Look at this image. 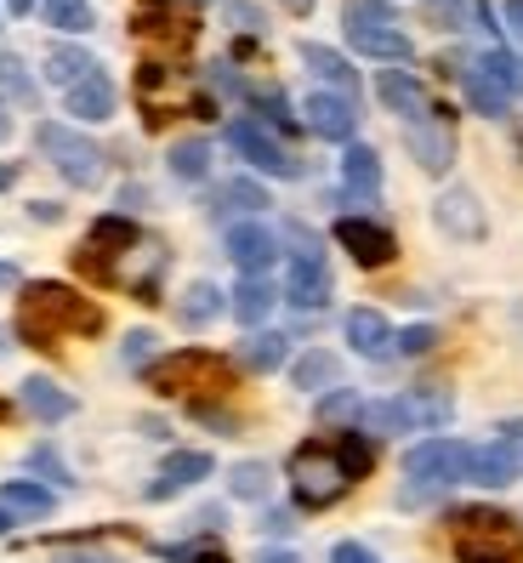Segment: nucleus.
Here are the masks:
<instances>
[{
	"instance_id": "c9c22d12",
	"label": "nucleus",
	"mask_w": 523,
	"mask_h": 563,
	"mask_svg": "<svg viewBox=\"0 0 523 563\" xmlns=\"http://www.w3.org/2000/svg\"><path fill=\"white\" fill-rule=\"evenodd\" d=\"M216 211H268V188L251 183V177H234V183H222L216 188Z\"/></svg>"
},
{
	"instance_id": "6e6552de",
	"label": "nucleus",
	"mask_w": 523,
	"mask_h": 563,
	"mask_svg": "<svg viewBox=\"0 0 523 563\" xmlns=\"http://www.w3.org/2000/svg\"><path fill=\"white\" fill-rule=\"evenodd\" d=\"M342 18H347V46H353V52L381 57V63H404V57L415 52L387 0H347Z\"/></svg>"
},
{
	"instance_id": "e433bc0d",
	"label": "nucleus",
	"mask_w": 523,
	"mask_h": 563,
	"mask_svg": "<svg viewBox=\"0 0 523 563\" xmlns=\"http://www.w3.org/2000/svg\"><path fill=\"white\" fill-rule=\"evenodd\" d=\"M41 12H46L52 29H63V35H86V29L97 23V18H91V0H46Z\"/></svg>"
},
{
	"instance_id": "ea45409f",
	"label": "nucleus",
	"mask_w": 523,
	"mask_h": 563,
	"mask_svg": "<svg viewBox=\"0 0 523 563\" xmlns=\"http://www.w3.org/2000/svg\"><path fill=\"white\" fill-rule=\"evenodd\" d=\"M227 23H234L240 35H262V7H251V0H227Z\"/></svg>"
},
{
	"instance_id": "423d86ee",
	"label": "nucleus",
	"mask_w": 523,
	"mask_h": 563,
	"mask_svg": "<svg viewBox=\"0 0 523 563\" xmlns=\"http://www.w3.org/2000/svg\"><path fill=\"white\" fill-rule=\"evenodd\" d=\"M342 489H347V473H342V461L331 444H297V455H290V495H297V507L302 512H324V507H336L342 501Z\"/></svg>"
},
{
	"instance_id": "7ed1b4c3",
	"label": "nucleus",
	"mask_w": 523,
	"mask_h": 563,
	"mask_svg": "<svg viewBox=\"0 0 523 563\" xmlns=\"http://www.w3.org/2000/svg\"><path fill=\"white\" fill-rule=\"evenodd\" d=\"M143 382L154 393H166V399H193L200 405V393H227L234 387V364L211 347H182V353H166V358H148Z\"/></svg>"
},
{
	"instance_id": "f8f14e48",
	"label": "nucleus",
	"mask_w": 523,
	"mask_h": 563,
	"mask_svg": "<svg viewBox=\"0 0 523 563\" xmlns=\"http://www.w3.org/2000/svg\"><path fill=\"white\" fill-rule=\"evenodd\" d=\"M404 143H410V154H415V165L427 177H444L449 165H455V131H449V120L433 109V114H421V120H410L404 125Z\"/></svg>"
},
{
	"instance_id": "4468645a",
	"label": "nucleus",
	"mask_w": 523,
	"mask_h": 563,
	"mask_svg": "<svg viewBox=\"0 0 523 563\" xmlns=\"http://www.w3.org/2000/svg\"><path fill=\"white\" fill-rule=\"evenodd\" d=\"M274 256H279V240H274L262 222L227 228V262L240 268V279H262V274L274 268Z\"/></svg>"
},
{
	"instance_id": "bb28decb",
	"label": "nucleus",
	"mask_w": 523,
	"mask_h": 563,
	"mask_svg": "<svg viewBox=\"0 0 523 563\" xmlns=\"http://www.w3.org/2000/svg\"><path fill=\"white\" fill-rule=\"evenodd\" d=\"M0 507L18 512V518H46L57 507V495L46 484H35V478H7L0 484Z\"/></svg>"
},
{
	"instance_id": "ddd939ff",
	"label": "nucleus",
	"mask_w": 523,
	"mask_h": 563,
	"mask_svg": "<svg viewBox=\"0 0 523 563\" xmlns=\"http://www.w3.org/2000/svg\"><path fill=\"white\" fill-rule=\"evenodd\" d=\"M336 245L358 262V268H387V262L399 256V240L370 217H336Z\"/></svg>"
},
{
	"instance_id": "9b49d317",
	"label": "nucleus",
	"mask_w": 523,
	"mask_h": 563,
	"mask_svg": "<svg viewBox=\"0 0 523 563\" xmlns=\"http://www.w3.org/2000/svg\"><path fill=\"white\" fill-rule=\"evenodd\" d=\"M131 35H143L154 46H193V35H200V23H193L182 7H171V0H137V12H131Z\"/></svg>"
},
{
	"instance_id": "052dcab7",
	"label": "nucleus",
	"mask_w": 523,
	"mask_h": 563,
	"mask_svg": "<svg viewBox=\"0 0 523 563\" xmlns=\"http://www.w3.org/2000/svg\"><path fill=\"white\" fill-rule=\"evenodd\" d=\"M7 529H12V512H7V507H0V536H7Z\"/></svg>"
},
{
	"instance_id": "3c124183",
	"label": "nucleus",
	"mask_w": 523,
	"mask_h": 563,
	"mask_svg": "<svg viewBox=\"0 0 523 563\" xmlns=\"http://www.w3.org/2000/svg\"><path fill=\"white\" fill-rule=\"evenodd\" d=\"M262 529H268V536H290L297 523H290V512H268V518H262Z\"/></svg>"
},
{
	"instance_id": "680f3d73",
	"label": "nucleus",
	"mask_w": 523,
	"mask_h": 563,
	"mask_svg": "<svg viewBox=\"0 0 523 563\" xmlns=\"http://www.w3.org/2000/svg\"><path fill=\"white\" fill-rule=\"evenodd\" d=\"M12 347V330H0V353H7Z\"/></svg>"
},
{
	"instance_id": "9d476101",
	"label": "nucleus",
	"mask_w": 523,
	"mask_h": 563,
	"mask_svg": "<svg viewBox=\"0 0 523 563\" xmlns=\"http://www.w3.org/2000/svg\"><path fill=\"white\" fill-rule=\"evenodd\" d=\"M285 302L290 308H324L331 302V268H324V251L297 228V251H290V274H285Z\"/></svg>"
},
{
	"instance_id": "79ce46f5",
	"label": "nucleus",
	"mask_w": 523,
	"mask_h": 563,
	"mask_svg": "<svg viewBox=\"0 0 523 563\" xmlns=\"http://www.w3.org/2000/svg\"><path fill=\"white\" fill-rule=\"evenodd\" d=\"M0 80H7V91L23 97V103L35 97V86H29V75H23V63H18V57H0Z\"/></svg>"
},
{
	"instance_id": "c756f323",
	"label": "nucleus",
	"mask_w": 523,
	"mask_h": 563,
	"mask_svg": "<svg viewBox=\"0 0 523 563\" xmlns=\"http://www.w3.org/2000/svg\"><path fill=\"white\" fill-rule=\"evenodd\" d=\"M336 461H342V473H347V484H358V478H370V467H376V439L370 433H358V427H347V433H336Z\"/></svg>"
},
{
	"instance_id": "8fccbe9b",
	"label": "nucleus",
	"mask_w": 523,
	"mask_h": 563,
	"mask_svg": "<svg viewBox=\"0 0 523 563\" xmlns=\"http://www.w3.org/2000/svg\"><path fill=\"white\" fill-rule=\"evenodd\" d=\"M57 563H125L114 552H57Z\"/></svg>"
},
{
	"instance_id": "f257e3e1",
	"label": "nucleus",
	"mask_w": 523,
	"mask_h": 563,
	"mask_svg": "<svg viewBox=\"0 0 523 563\" xmlns=\"http://www.w3.org/2000/svg\"><path fill=\"white\" fill-rule=\"evenodd\" d=\"M12 330L29 347H57L63 336H97V330H103V308H97L91 296H80L75 285L35 279L18 296V324Z\"/></svg>"
},
{
	"instance_id": "5701e85b",
	"label": "nucleus",
	"mask_w": 523,
	"mask_h": 563,
	"mask_svg": "<svg viewBox=\"0 0 523 563\" xmlns=\"http://www.w3.org/2000/svg\"><path fill=\"white\" fill-rule=\"evenodd\" d=\"M342 188L353 194V200L381 194V154L365 148V143H347V154H342Z\"/></svg>"
},
{
	"instance_id": "6ab92c4d",
	"label": "nucleus",
	"mask_w": 523,
	"mask_h": 563,
	"mask_svg": "<svg viewBox=\"0 0 523 563\" xmlns=\"http://www.w3.org/2000/svg\"><path fill=\"white\" fill-rule=\"evenodd\" d=\"M376 97L392 109V114H404V120H421V114H433L427 103V86H421L410 69H381L376 75Z\"/></svg>"
},
{
	"instance_id": "c85d7f7f",
	"label": "nucleus",
	"mask_w": 523,
	"mask_h": 563,
	"mask_svg": "<svg viewBox=\"0 0 523 563\" xmlns=\"http://www.w3.org/2000/svg\"><path fill=\"white\" fill-rule=\"evenodd\" d=\"M290 358V336H279V330H256V336H245L240 342V364L245 371H279V364Z\"/></svg>"
},
{
	"instance_id": "a878e982",
	"label": "nucleus",
	"mask_w": 523,
	"mask_h": 563,
	"mask_svg": "<svg viewBox=\"0 0 523 563\" xmlns=\"http://www.w3.org/2000/svg\"><path fill=\"white\" fill-rule=\"evenodd\" d=\"M472 69L496 86L501 97H523V57L507 52V46H489L483 57H472Z\"/></svg>"
},
{
	"instance_id": "4c0bfd02",
	"label": "nucleus",
	"mask_w": 523,
	"mask_h": 563,
	"mask_svg": "<svg viewBox=\"0 0 523 563\" xmlns=\"http://www.w3.org/2000/svg\"><path fill=\"white\" fill-rule=\"evenodd\" d=\"M461 91H467V103H472L478 114H489V120H501V114H507V103H512V97H501V91L489 86L478 69H461Z\"/></svg>"
},
{
	"instance_id": "37998d69",
	"label": "nucleus",
	"mask_w": 523,
	"mask_h": 563,
	"mask_svg": "<svg viewBox=\"0 0 523 563\" xmlns=\"http://www.w3.org/2000/svg\"><path fill=\"white\" fill-rule=\"evenodd\" d=\"M166 558H177V563H234L227 552H216V547H159Z\"/></svg>"
},
{
	"instance_id": "f3484780",
	"label": "nucleus",
	"mask_w": 523,
	"mask_h": 563,
	"mask_svg": "<svg viewBox=\"0 0 523 563\" xmlns=\"http://www.w3.org/2000/svg\"><path fill=\"white\" fill-rule=\"evenodd\" d=\"M433 222L444 228L449 240H483V234H489L483 206H478V194H472V188H449V194H438Z\"/></svg>"
},
{
	"instance_id": "c03bdc74",
	"label": "nucleus",
	"mask_w": 523,
	"mask_h": 563,
	"mask_svg": "<svg viewBox=\"0 0 523 563\" xmlns=\"http://www.w3.org/2000/svg\"><path fill=\"white\" fill-rule=\"evenodd\" d=\"M496 444L507 450V461H512V467H518V478H523V421H507Z\"/></svg>"
},
{
	"instance_id": "b1692460",
	"label": "nucleus",
	"mask_w": 523,
	"mask_h": 563,
	"mask_svg": "<svg viewBox=\"0 0 523 563\" xmlns=\"http://www.w3.org/2000/svg\"><path fill=\"white\" fill-rule=\"evenodd\" d=\"M290 387H302V393H336V387H342V364H336V353H324V347L302 353L297 364H290Z\"/></svg>"
},
{
	"instance_id": "4d7b16f0",
	"label": "nucleus",
	"mask_w": 523,
	"mask_h": 563,
	"mask_svg": "<svg viewBox=\"0 0 523 563\" xmlns=\"http://www.w3.org/2000/svg\"><path fill=\"white\" fill-rule=\"evenodd\" d=\"M279 7H285V12H297V18H308V12H313V0H279Z\"/></svg>"
},
{
	"instance_id": "1a4fd4ad",
	"label": "nucleus",
	"mask_w": 523,
	"mask_h": 563,
	"mask_svg": "<svg viewBox=\"0 0 523 563\" xmlns=\"http://www.w3.org/2000/svg\"><path fill=\"white\" fill-rule=\"evenodd\" d=\"M227 148L262 177H302V159L290 154L262 120H227Z\"/></svg>"
},
{
	"instance_id": "39448f33",
	"label": "nucleus",
	"mask_w": 523,
	"mask_h": 563,
	"mask_svg": "<svg viewBox=\"0 0 523 563\" xmlns=\"http://www.w3.org/2000/svg\"><path fill=\"white\" fill-rule=\"evenodd\" d=\"M455 558L461 563H518V518L496 507L455 512Z\"/></svg>"
},
{
	"instance_id": "e2e57ef3",
	"label": "nucleus",
	"mask_w": 523,
	"mask_h": 563,
	"mask_svg": "<svg viewBox=\"0 0 523 563\" xmlns=\"http://www.w3.org/2000/svg\"><path fill=\"white\" fill-rule=\"evenodd\" d=\"M0 421H7V399H0Z\"/></svg>"
},
{
	"instance_id": "5fc2aeb1",
	"label": "nucleus",
	"mask_w": 523,
	"mask_h": 563,
	"mask_svg": "<svg viewBox=\"0 0 523 563\" xmlns=\"http://www.w3.org/2000/svg\"><path fill=\"white\" fill-rule=\"evenodd\" d=\"M507 23H512L518 35H523V0H507Z\"/></svg>"
},
{
	"instance_id": "a211bd4d",
	"label": "nucleus",
	"mask_w": 523,
	"mask_h": 563,
	"mask_svg": "<svg viewBox=\"0 0 523 563\" xmlns=\"http://www.w3.org/2000/svg\"><path fill=\"white\" fill-rule=\"evenodd\" d=\"M302 63L313 69V80H319V91H336V97H358V75H353V63L336 52V46H319V41H302Z\"/></svg>"
},
{
	"instance_id": "7c9ffc66",
	"label": "nucleus",
	"mask_w": 523,
	"mask_h": 563,
	"mask_svg": "<svg viewBox=\"0 0 523 563\" xmlns=\"http://www.w3.org/2000/svg\"><path fill=\"white\" fill-rule=\"evenodd\" d=\"M227 302H222V290L211 285V279H200V285H188L182 290V302H177V319L188 324V330H200V324H211L216 313H222Z\"/></svg>"
},
{
	"instance_id": "58836bf2",
	"label": "nucleus",
	"mask_w": 523,
	"mask_h": 563,
	"mask_svg": "<svg viewBox=\"0 0 523 563\" xmlns=\"http://www.w3.org/2000/svg\"><path fill=\"white\" fill-rule=\"evenodd\" d=\"M75 268H80V274H91L97 285H109V279H114V256H103L97 245H80V251H75Z\"/></svg>"
},
{
	"instance_id": "20e7f679",
	"label": "nucleus",
	"mask_w": 523,
	"mask_h": 563,
	"mask_svg": "<svg viewBox=\"0 0 523 563\" xmlns=\"http://www.w3.org/2000/svg\"><path fill=\"white\" fill-rule=\"evenodd\" d=\"M467 455H472V444H461V439L410 444V455H404V507H421V501H433V495L467 484Z\"/></svg>"
},
{
	"instance_id": "f03ea898",
	"label": "nucleus",
	"mask_w": 523,
	"mask_h": 563,
	"mask_svg": "<svg viewBox=\"0 0 523 563\" xmlns=\"http://www.w3.org/2000/svg\"><path fill=\"white\" fill-rule=\"evenodd\" d=\"M455 416V399L444 387H410L399 399H376L358 405V433L387 439V433H438V427Z\"/></svg>"
},
{
	"instance_id": "09e8293b",
	"label": "nucleus",
	"mask_w": 523,
	"mask_h": 563,
	"mask_svg": "<svg viewBox=\"0 0 523 563\" xmlns=\"http://www.w3.org/2000/svg\"><path fill=\"white\" fill-rule=\"evenodd\" d=\"M331 563H381L370 547H358V541H336L331 547Z\"/></svg>"
},
{
	"instance_id": "2f4dec72",
	"label": "nucleus",
	"mask_w": 523,
	"mask_h": 563,
	"mask_svg": "<svg viewBox=\"0 0 523 563\" xmlns=\"http://www.w3.org/2000/svg\"><path fill=\"white\" fill-rule=\"evenodd\" d=\"M86 245H97L103 256H125V251H137V222L131 217H97Z\"/></svg>"
},
{
	"instance_id": "de8ad7c7",
	"label": "nucleus",
	"mask_w": 523,
	"mask_h": 563,
	"mask_svg": "<svg viewBox=\"0 0 523 563\" xmlns=\"http://www.w3.org/2000/svg\"><path fill=\"white\" fill-rule=\"evenodd\" d=\"M353 410H358V399H353V393H342V387H336V393H324V405H319V416H324V421L353 416Z\"/></svg>"
},
{
	"instance_id": "412c9836",
	"label": "nucleus",
	"mask_w": 523,
	"mask_h": 563,
	"mask_svg": "<svg viewBox=\"0 0 523 563\" xmlns=\"http://www.w3.org/2000/svg\"><path fill=\"white\" fill-rule=\"evenodd\" d=\"M63 103H69V114L75 120H109L114 114V80L103 75V69H91L80 86H69V91H63Z\"/></svg>"
},
{
	"instance_id": "bf43d9fd",
	"label": "nucleus",
	"mask_w": 523,
	"mask_h": 563,
	"mask_svg": "<svg viewBox=\"0 0 523 563\" xmlns=\"http://www.w3.org/2000/svg\"><path fill=\"white\" fill-rule=\"evenodd\" d=\"M12 7V18H23V12H35V0H7Z\"/></svg>"
},
{
	"instance_id": "2eb2a0df",
	"label": "nucleus",
	"mask_w": 523,
	"mask_h": 563,
	"mask_svg": "<svg viewBox=\"0 0 523 563\" xmlns=\"http://www.w3.org/2000/svg\"><path fill=\"white\" fill-rule=\"evenodd\" d=\"M302 114H308V131H313V137H324V143H353V131H358L353 103H347V97H336V91H308Z\"/></svg>"
},
{
	"instance_id": "864d4df0",
	"label": "nucleus",
	"mask_w": 523,
	"mask_h": 563,
	"mask_svg": "<svg viewBox=\"0 0 523 563\" xmlns=\"http://www.w3.org/2000/svg\"><path fill=\"white\" fill-rule=\"evenodd\" d=\"M23 274H18V262H0V290H18Z\"/></svg>"
},
{
	"instance_id": "dca6fc26",
	"label": "nucleus",
	"mask_w": 523,
	"mask_h": 563,
	"mask_svg": "<svg viewBox=\"0 0 523 563\" xmlns=\"http://www.w3.org/2000/svg\"><path fill=\"white\" fill-rule=\"evenodd\" d=\"M211 473H216V461H211L205 450H171L166 467H159V478L148 484V501H171V495L193 489V484L211 478Z\"/></svg>"
},
{
	"instance_id": "72a5a7b5",
	"label": "nucleus",
	"mask_w": 523,
	"mask_h": 563,
	"mask_svg": "<svg viewBox=\"0 0 523 563\" xmlns=\"http://www.w3.org/2000/svg\"><path fill=\"white\" fill-rule=\"evenodd\" d=\"M171 177L177 183H205L211 177V143L205 137H188L171 148Z\"/></svg>"
},
{
	"instance_id": "4be33fe9",
	"label": "nucleus",
	"mask_w": 523,
	"mask_h": 563,
	"mask_svg": "<svg viewBox=\"0 0 523 563\" xmlns=\"http://www.w3.org/2000/svg\"><path fill=\"white\" fill-rule=\"evenodd\" d=\"M18 399H23V410H29V416H35V421H46V427L75 416V393H63L52 376H29Z\"/></svg>"
},
{
	"instance_id": "473e14b6",
	"label": "nucleus",
	"mask_w": 523,
	"mask_h": 563,
	"mask_svg": "<svg viewBox=\"0 0 523 563\" xmlns=\"http://www.w3.org/2000/svg\"><path fill=\"white\" fill-rule=\"evenodd\" d=\"M91 69H97V63H91V52H80V46H52V52H46V80L63 86V91L80 86Z\"/></svg>"
},
{
	"instance_id": "f704fd0d",
	"label": "nucleus",
	"mask_w": 523,
	"mask_h": 563,
	"mask_svg": "<svg viewBox=\"0 0 523 563\" xmlns=\"http://www.w3.org/2000/svg\"><path fill=\"white\" fill-rule=\"evenodd\" d=\"M268 489H274V473L262 467V461H240V467L227 473V495H234V501H268Z\"/></svg>"
},
{
	"instance_id": "0eeeda50",
	"label": "nucleus",
	"mask_w": 523,
	"mask_h": 563,
	"mask_svg": "<svg viewBox=\"0 0 523 563\" xmlns=\"http://www.w3.org/2000/svg\"><path fill=\"white\" fill-rule=\"evenodd\" d=\"M35 143H41V154L57 165V177L69 188H97V183H103V148H97L86 131L63 125V120H41Z\"/></svg>"
},
{
	"instance_id": "393cba45",
	"label": "nucleus",
	"mask_w": 523,
	"mask_h": 563,
	"mask_svg": "<svg viewBox=\"0 0 523 563\" xmlns=\"http://www.w3.org/2000/svg\"><path fill=\"white\" fill-rule=\"evenodd\" d=\"M467 484L507 489V484H518V467L507 461V450H501V444H472V455H467Z\"/></svg>"
},
{
	"instance_id": "6e6d98bb",
	"label": "nucleus",
	"mask_w": 523,
	"mask_h": 563,
	"mask_svg": "<svg viewBox=\"0 0 523 563\" xmlns=\"http://www.w3.org/2000/svg\"><path fill=\"white\" fill-rule=\"evenodd\" d=\"M256 563H302V558H297V552H262Z\"/></svg>"
},
{
	"instance_id": "cd10ccee",
	"label": "nucleus",
	"mask_w": 523,
	"mask_h": 563,
	"mask_svg": "<svg viewBox=\"0 0 523 563\" xmlns=\"http://www.w3.org/2000/svg\"><path fill=\"white\" fill-rule=\"evenodd\" d=\"M274 302H279V296H274V285L268 279H240L234 285V296H227V313H234L240 324H262V319H268L274 313Z\"/></svg>"
},
{
	"instance_id": "49530a36",
	"label": "nucleus",
	"mask_w": 523,
	"mask_h": 563,
	"mask_svg": "<svg viewBox=\"0 0 523 563\" xmlns=\"http://www.w3.org/2000/svg\"><path fill=\"white\" fill-rule=\"evenodd\" d=\"M148 353H154V336H148V330H131V336H125V364H143V371H148Z\"/></svg>"
},
{
	"instance_id": "aec40b11",
	"label": "nucleus",
	"mask_w": 523,
	"mask_h": 563,
	"mask_svg": "<svg viewBox=\"0 0 523 563\" xmlns=\"http://www.w3.org/2000/svg\"><path fill=\"white\" fill-rule=\"evenodd\" d=\"M347 342H353V353H365V358H392L399 353V336H392V324L376 308H353L347 313Z\"/></svg>"
},
{
	"instance_id": "603ef678",
	"label": "nucleus",
	"mask_w": 523,
	"mask_h": 563,
	"mask_svg": "<svg viewBox=\"0 0 523 563\" xmlns=\"http://www.w3.org/2000/svg\"><path fill=\"white\" fill-rule=\"evenodd\" d=\"M29 217H35V222H57V217H63V206H52V200H35V206H29Z\"/></svg>"
},
{
	"instance_id": "a19ab883",
	"label": "nucleus",
	"mask_w": 523,
	"mask_h": 563,
	"mask_svg": "<svg viewBox=\"0 0 523 563\" xmlns=\"http://www.w3.org/2000/svg\"><path fill=\"white\" fill-rule=\"evenodd\" d=\"M433 342H438V330H433V324H410L404 336H399V353L421 358V353H433Z\"/></svg>"
},
{
	"instance_id": "13d9d810",
	"label": "nucleus",
	"mask_w": 523,
	"mask_h": 563,
	"mask_svg": "<svg viewBox=\"0 0 523 563\" xmlns=\"http://www.w3.org/2000/svg\"><path fill=\"white\" fill-rule=\"evenodd\" d=\"M18 183V165H0V188H12Z\"/></svg>"
},
{
	"instance_id": "a18cd8bd",
	"label": "nucleus",
	"mask_w": 523,
	"mask_h": 563,
	"mask_svg": "<svg viewBox=\"0 0 523 563\" xmlns=\"http://www.w3.org/2000/svg\"><path fill=\"white\" fill-rule=\"evenodd\" d=\"M29 467H35V473H52L57 484H75V478H69V467H63V461H57V455H52L46 444H41L35 455H29Z\"/></svg>"
}]
</instances>
